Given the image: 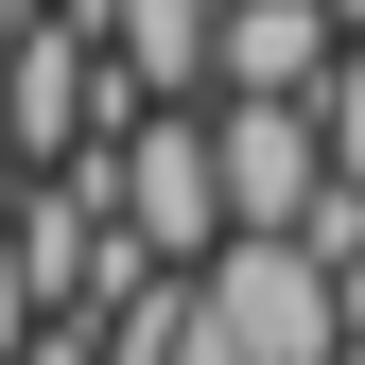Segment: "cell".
Instances as JSON below:
<instances>
[{
  "instance_id": "1",
  "label": "cell",
  "mask_w": 365,
  "mask_h": 365,
  "mask_svg": "<svg viewBox=\"0 0 365 365\" xmlns=\"http://www.w3.org/2000/svg\"><path fill=\"white\" fill-rule=\"evenodd\" d=\"M209 313H226L244 365H331L348 348V261L313 226H226L209 244Z\"/></svg>"
},
{
  "instance_id": "2",
  "label": "cell",
  "mask_w": 365,
  "mask_h": 365,
  "mask_svg": "<svg viewBox=\"0 0 365 365\" xmlns=\"http://www.w3.org/2000/svg\"><path fill=\"white\" fill-rule=\"evenodd\" d=\"M105 174H122V226H140L157 261H209L226 226V140H209V105H122V140H105Z\"/></svg>"
},
{
  "instance_id": "3",
  "label": "cell",
  "mask_w": 365,
  "mask_h": 365,
  "mask_svg": "<svg viewBox=\"0 0 365 365\" xmlns=\"http://www.w3.org/2000/svg\"><path fill=\"white\" fill-rule=\"evenodd\" d=\"M87 18H105L122 87H157V105H209L226 87V0H87Z\"/></svg>"
},
{
  "instance_id": "4",
  "label": "cell",
  "mask_w": 365,
  "mask_h": 365,
  "mask_svg": "<svg viewBox=\"0 0 365 365\" xmlns=\"http://www.w3.org/2000/svg\"><path fill=\"white\" fill-rule=\"evenodd\" d=\"M313 105H331V174H365V35L331 53V87H313Z\"/></svg>"
},
{
  "instance_id": "5",
  "label": "cell",
  "mask_w": 365,
  "mask_h": 365,
  "mask_svg": "<svg viewBox=\"0 0 365 365\" xmlns=\"http://www.w3.org/2000/svg\"><path fill=\"white\" fill-rule=\"evenodd\" d=\"M35 313H53V296H35V261H18V209H0V365L35 348Z\"/></svg>"
},
{
  "instance_id": "6",
  "label": "cell",
  "mask_w": 365,
  "mask_h": 365,
  "mask_svg": "<svg viewBox=\"0 0 365 365\" xmlns=\"http://www.w3.org/2000/svg\"><path fill=\"white\" fill-rule=\"evenodd\" d=\"M18 365H105V313H35V348Z\"/></svg>"
},
{
  "instance_id": "7",
  "label": "cell",
  "mask_w": 365,
  "mask_h": 365,
  "mask_svg": "<svg viewBox=\"0 0 365 365\" xmlns=\"http://www.w3.org/2000/svg\"><path fill=\"white\" fill-rule=\"evenodd\" d=\"M0 192H18V105H0Z\"/></svg>"
},
{
  "instance_id": "8",
  "label": "cell",
  "mask_w": 365,
  "mask_h": 365,
  "mask_svg": "<svg viewBox=\"0 0 365 365\" xmlns=\"http://www.w3.org/2000/svg\"><path fill=\"white\" fill-rule=\"evenodd\" d=\"M331 18H348V35H365V0H331Z\"/></svg>"
}]
</instances>
